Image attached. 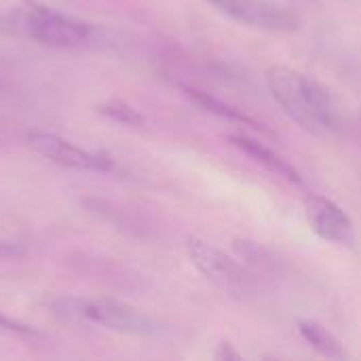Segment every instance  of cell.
Wrapping results in <instances>:
<instances>
[{
    "label": "cell",
    "mask_w": 361,
    "mask_h": 361,
    "mask_svg": "<svg viewBox=\"0 0 361 361\" xmlns=\"http://www.w3.org/2000/svg\"><path fill=\"white\" fill-rule=\"evenodd\" d=\"M296 330L300 334V338L322 357L326 360H345V349L341 345V341L326 330L319 322L313 319H300L296 324Z\"/></svg>",
    "instance_id": "10"
},
{
    "label": "cell",
    "mask_w": 361,
    "mask_h": 361,
    "mask_svg": "<svg viewBox=\"0 0 361 361\" xmlns=\"http://www.w3.org/2000/svg\"><path fill=\"white\" fill-rule=\"evenodd\" d=\"M21 256H23V247L21 245L11 243V241H0V262L15 260V258H21Z\"/></svg>",
    "instance_id": "14"
},
{
    "label": "cell",
    "mask_w": 361,
    "mask_h": 361,
    "mask_svg": "<svg viewBox=\"0 0 361 361\" xmlns=\"http://www.w3.org/2000/svg\"><path fill=\"white\" fill-rule=\"evenodd\" d=\"M231 144L237 146L241 152H245L250 159H254L258 165H262L267 171H271L273 176L277 178H283L286 182L290 184H296V186H305V180L302 176L298 173V169L294 165H290L286 159H281L279 154H275L271 148H267L264 144L247 137V135H231Z\"/></svg>",
    "instance_id": "8"
},
{
    "label": "cell",
    "mask_w": 361,
    "mask_h": 361,
    "mask_svg": "<svg viewBox=\"0 0 361 361\" xmlns=\"http://www.w3.org/2000/svg\"><path fill=\"white\" fill-rule=\"evenodd\" d=\"M97 112L104 114L106 118L118 123V125H125V127H142L144 125V116L133 106H129L125 102H118V99L99 104L97 106Z\"/></svg>",
    "instance_id": "12"
},
{
    "label": "cell",
    "mask_w": 361,
    "mask_h": 361,
    "mask_svg": "<svg viewBox=\"0 0 361 361\" xmlns=\"http://www.w3.org/2000/svg\"><path fill=\"white\" fill-rule=\"evenodd\" d=\"M216 11L226 15L228 19L264 30V32H294L300 27V19L296 13L277 4L273 0H205Z\"/></svg>",
    "instance_id": "5"
},
{
    "label": "cell",
    "mask_w": 361,
    "mask_h": 361,
    "mask_svg": "<svg viewBox=\"0 0 361 361\" xmlns=\"http://www.w3.org/2000/svg\"><path fill=\"white\" fill-rule=\"evenodd\" d=\"M19 27L40 44L57 49H76L91 38V25L74 17L34 6L21 13Z\"/></svg>",
    "instance_id": "4"
},
{
    "label": "cell",
    "mask_w": 361,
    "mask_h": 361,
    "mask_svg": "<svg viewBox=\"0 0 361 361\" xmlns=\"http://www.w3.org/2000/svg\"><path fill=\"white\" fill-rule=\"evenodd\" d=\"M186 256L192 267L218 290L235 298H247L256 294L258 279L256 275L239 260L222 252L220 247L203 241V239H188Z\"/></svg>",
    "instance_id": "3"
},
{
    "label": "cell",
    "mask_w": 361,
    "mask_h": 361,
    "mask_svg": "<svg viewBox=\"0 0 361 361\" xmlns=\"http://www.w3.org/2000/svg\"><path fill=\"white\" fill-rule=\"evenodd\" d=\"M305 216L311 231L334 245L351 247L355 243V226L349 214L332 199L324 195H307L305 199Z\"/></svg>",
    "instance_id": "7"
},
{
    "label": "cell",
    "mask_w": 361,
    "mask_h": 361,
    "mask_svg": "<svg viewBox=\"0 0 361 361\" xmlns=\"http://www.w3.org/2000/svg\"><path fill=\"white\" fill-rule=\"evenodd\" d=\"M184 93H186L197 106H201L203 110H207V112H212V114H216V116H220V118L235 121V123H243V125H250V127H254V129H262V125H260L258 121H254L252 116H247L243 110L235 108L233 104H228V102H224V99H220V97H216V95H209L207 91L184 89Z\"/></svg>",
    "instance_id": "11"
},
{
    "label": "cell",
    "mask_w": 361,
    "mask_h": 361,
    "mask_svg": "<svg viewBox=\"0 0 361 361\" xmlns=\"http://www.w3.org/2000/svg\"><path fill=\"white\" fill-rule=\"evenodd\" d=\"M27 144L42 154L44 159H49L51 163H57L61 167L68 169H76V171H110L112 169V161L102 154V152H89L82 150L74 144H70L68 140L55 135V133H47V131H30L27 133Z\"/></svg>",
    "instance_id": "6"
},
{
    "label": "cell",
    "mask_w": 361,
    "mask_h": 361,
    "mask_svg": "<svg viewBox=\"0 0 361 361\" xmlns=\"http://www.w3.org/2000/svg\"><path fill=\"white\" fill-rule=\"evenodd\" d=\"M214 357L218 361H228V360H241V355L228 345V343H222V345H218V351L214 353Z\"/></svg>",
    "instance_id": "15"
},
{
    "label": "cell",
    "mask_w": 361,
    "mask_h": 361,
    "mask_svg": "<svg viewBox=\"0 0 361 361\" xmlns=\"http://www.w3.org/2000/svg\"><path fill=\"white\" fill-rule=\"evenodd\" d=\"M0 334H4V336H19V338H34V336H38V332L34 328H30V326H25L21 322H15V319L6 317L2 313H0Z\"/></svg>",
    "instance_id": "13"
},
{
    "label": "cell",
    "mask_w": 361,
    "mask_h": 361,
    "mask_svg": "<svg viewBox=\"0 0 361 361\" xmlns=\"http://www.w3.org/2000/svg\"><path fill=\"white\" fill-rule=\"evenodd\" d=\"M53 315L70 324H91L112 332L148 336L159 332V324L142 311L110 298H76L63 296L53 300Z\"/></svg>",
    "instance_id": "2"
},
{
    "label": "cell",
    "mask_w": 361,
    "mask_h": 361,
    "mask_svg": "<svg viewBox=\"0 0 361 361\" xmlns=\"http://www.w3.org/2000/svg\"><path fill=\"white\" fill-rule=\"evenodd\" d=\"M235 256L256 275H279L281 273V260L279 256L267 247L264 243L252 241V239H235L233 241Z\"/></svg>",
    "instance_id": "9"
},
{
    "label": "cell",
    "mask_w": 361,
    "mask_h": 361,
    "mask_svg": "<svg viewBox=\"0 0 361 361\" xmlns=\"http://www.w3.org/2000/svg\"><path fill=\"white\" fill-rule=\"evenodd\" d=\"M267 85L281 110L305 131L319 137L338 133V108L332 93L322 82L279 63L267 68Z\"/></svg>",
    "instance_id": "1"
}]
</instances>
